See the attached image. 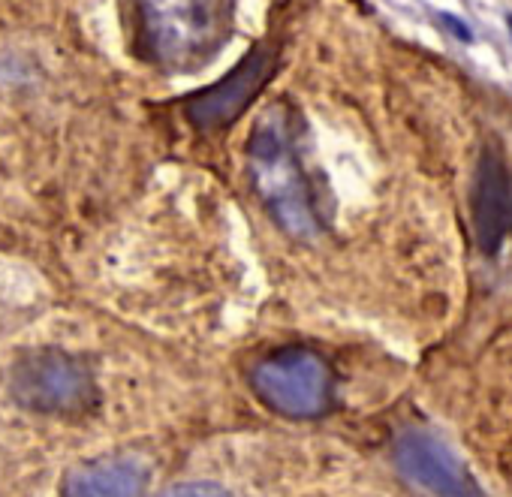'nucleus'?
I'll use <instances>...</instances> for the list:
<instances>
[{
  "instance_id": "obj_1",
  "label": "nucleus",
  "mask_w": 512,
  "mask_h": 497,
  "mask_svg": "<svg viewBox=\"0 0 512 497\" xmlns=\"http://www.w3.org/2000/svg\"><path fill=\"white\" fill-rule=\"evenodd\" d=\"M121 31L136 61L184 76L226 49L235 0H121Z\"/></svg>"
},
{
  "instance_id": "obj_2",
  "label": "nucleus",
  "mask_w": 512,
  "mask_h": 497,
  "mask_svg": "<svg viewBox=\"0 0 512 497\" xmlns=\"http://www.w3.org/2000/svg\"><path fill=\"white\" fill-rule=\"evenodd\" d=\"M247 169L253 187L281 223L296 238H311L320 229L314 184L302 160L299 118L287 103H275L253 124L247 142Z\"/></svg>"
},
{
  "instance_id": "obj_3",
  "label": "nucleus",
  "mask_w": 512,
  "mask_h": 497,
  "mask_svg": "<svg viewBox=\"0 0 512 497\" xmlns=\"http://www.w3.org/2000/svg\"><path fill=\"white\" fill-rule=\"evenodd\" d=\"M250 383L272 410L293 419L323 416L332 404V368L323 356L305 347L266 356L253 368Z\"/></svg>"
},
{
  "instance_id": "obj_4",
  "label": "nucleus",
  "mask_w": 512,
  "mask_h": 497,
  "mask_svg": "<svg viewBox=\"0 0 512 497\" xmlns=\"http://www.w3.org/2000/svg\"><path fill=\"white\" fill-rule=\"evenodd\" d=\"M13 395L40 413H82L94 404L97 386L79 359L61 350H40L16 365Z\"/></svg>"
},
{
  "instance_id": "obj_5",
  "label": "nucleus",
  "mask_w": 512,
  "mask_h": 497,
  "mask_svg": "<svg viewBox=\"0 0 512 497\" xmlns=\"http://www.w3.org/2000/svg\"><path fill=\"white\" fill-rule=\"evenodd\" d=\"M470 220L479 251L491 260L503 254L512 241V169L497 142L479 151L470 187Z\"/></svg>"
},
{
  "instance_id": "obj_6",
  "label": "nucleus",
  "mask_w": 512,
  "mask_h": 497,
  "mask_svg": "<svg viewBox=\"0 0 512 497\" xmlns=\"http://www.w3.org/2000/svg\"><path fill=\"white\" fill-rule=\"evenodd\" d=\"M398 470L431 497H488L464 461L434 434L407 428L395 440Z\"/></svg>"
},
{
  "instance_id": "obj_7",
  "label": "nucleus",
  "mask_w": 512,
  "mask_h": 497,
  "mask_svg": "<svg viewBox=\"0 0 512 497\" xmlns=\"http://www.w3.org/2000/svg\"><path fill=\"white\" fill-rule=\"evenodd\" d=\"M275 67H278V49L272 43L253 46L250 55L229 76H223L214 88H205L202 94L187 100V118L199 130H220L232 124L253 103V97L266 88Z\"/></svg>"
},
{
  "instance_id": "obj_8",
  "label": "nucleus",
  "mask_w": 512,
  "mask_h": 497,
  "mask_svg": "<svg viewBox=\"0 0 512 497\" xmlns=\"http://www.w3.org/2000/svg\"><path fill=\"white\" fill-rule=\"evenodd\" d=\"M148 470L133 455L97 458L73 470L61 497H145Z\"/></svg>"
},
{
  "instance_id": "obj_9",
  "label": "nucleus",
  "mask_w": 512,
  "mask_h": 497,
  "mask_svg": "<svg viewBox=\"0 0 512 497\" xmlns=\"http://www.w3.org/2000/svg\"><path fill=\"white\" fill-rule=\"evenodd\" d=\"M163 497H232V494L223 491L220 485H211V482H187V485L166 491Z\"/></svg>"
},
{
  "instance_id": "obj_10",
  "label": "nucleus",
  "mask_w": 512,
  "mask_h": 497,
  "mask_svg": "<svg viewBox=\"0 0 512 497\" xmlns=\"http://www.w3.org/2000/svg\"><path fill=\"white\" fill-rule=\"evenodd\" d=\"M443 22H446V28H452V31H455L461 40H470V31H467V28H461V25H458V19H452V16H443Z\"/></svg>"
},
{
  "instance_id": "obj_11",
  "label": "nucleus",
  "mask_w": 512,
  "mask_h": 497,
  "mask_svg": "<svg viewBox=\"0 0 512 497\" xmlns=\"http://www.w3.org/2000/svg\"><path fill=\"white\" fill-rule=\"evenodd\" d=\"M506 28H509V37H512V16H506Z\"/></svg>"
}]
</instances>
